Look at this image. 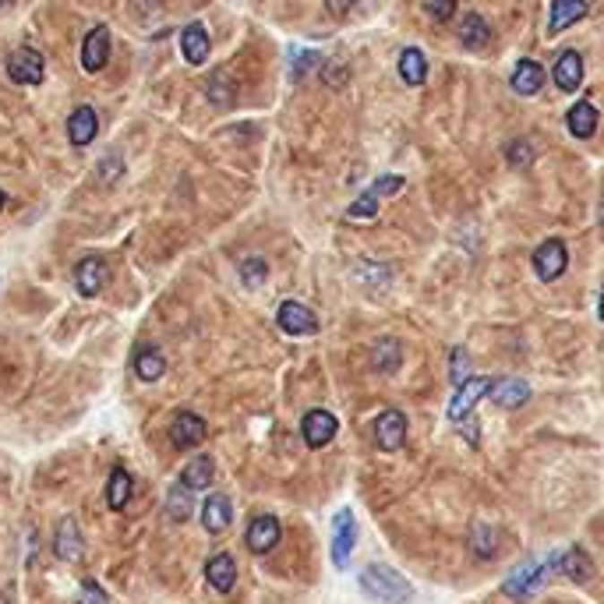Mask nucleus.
I'll return each instance as SVG.
<instances>
[{"mask_svg":"<svg viewBox=\"0 0 604 604\" xmlns=\"http://www.w3.org/2000/svg\"><path fill=\"white\" fill-rule=\"evenodd\" d=\"M565 127H569V134H576V138H591V134L598 131V110H594V103L583 99V103L569 107Z\"/></svg>","mask_w":604,"mask_h":604,"instance_id":"nucleus-23","label":"nucleus"},{"mask_svg":"<svg viewBox=\"0 0 604 604\" xmlns=\"http://www.w3.org/2000/svg\"><path fill=\"white\" fill-rule=\"evenodd\" d=\"M555 573H562L565 580L587 583L594 576V562L583 548H565V551H555Z\"/></svg>","mask_w":604,"mask_h":604,"instance_id":"nucleus-11","label":"nucleus"},{"mask_svg":"<svg viewBox=\"0 0 604 604\" xmlns=\"http://www.w3.org/2000/svg\"><path fill=\"white\" fill-rule=\"evenodd\" d=\"M234 520V509H230V498L227 495H209L205 498V509H202V523L209 534H223Z\"/></svg>","mask_w":604,"mask_h":604,"instance_id":"nucleus-19","label":"nucleus"},{"mask_svg":"<svg viewBox=\"0 0 604 604\" xmlns=\"http://www.w3.org/2000/svg\"><path fill=\"white\" fill-rule=\"evenodd\" d=\"M354 544H358V523H354V513H350V509H340V513H336V520H332V565H336V569H347Z\"/></svg>","mask_w":604,"mask_h":604,"instance_id":"nucleus-3","label":"nucleus"},{"mask_svg":"<svg viewBox=\"0 0 604 604\" xmlns=\"http://www.w3.org/2000/svg\"><path fill=\"white\" fill-rule=\"evenodd\" d=\"M325 7H329V14H332V18H343V14H350L354 0H325Z\"/></svg>","mask_w":604,"mask_h":604,"instance_id":"nucleus-43","label":"nucleus"},{"mask_svg":"<svg viewBox=\"0 0 604 604\" xmlns=\"http://www.w3.org/2000/svg\"><path fill=\"white\" fill-rule=\"evenodd\" d=\"M96 131H99V121H96V110H92V107H78V110L71 114L67 138H71L74 145H89V142L96 138Z\"/></svg>","mask_w":604,"mask_h":604,"instance_id":"nucleus-22","label":"nucleus"},{"mask_svg":"<svg viewBox=\"0 0 604 604\" xmlns=\"http://www.w3.org/2000/svg\"><path fill=\"white\" fill-rule=\"evenodd\" d=\"M82 604H110V598L99 591L96 580H85V583H82Z\"/></svg>","mask_w":604,"mask_h":604,"instance_id":"nucleus-41","label":"nucleus"},{"mask_svg":"<svg viewBox=\"0 0 604 604\" xmlns=\"http://www.w3.org/2000/svg\"><path fill=\"white\" fill-rule=\"evenodd\" d=\"M276 322H280V329H283L287 336H311V332H318V318H315V311H311V307H304L301 301H283L280 304Z\"/></svg>","mask_w":604,"mask_h":604,"instance_id":"nucleus-7","label":"nucleus"},{"mask_svg":"<svg viewBox=\"0 0 604 604\" xmlns=\"http://www.w3.org/2000/svg\"><path fill=\"white\" fill-rule=\"evenodd\" d=\"M424 11L435 18V22H449L456 14V0H424Z\"/></svg>","mask_w":604,"mask_h":604,"instance_id":"nucleus-39","label":"nucleus"},{"mask_svg":"<svg viewBox=\"0 0 604 604\" xmlns=\"http://www.w3.org/2000/svg\"><path fill=\"white\" fill-rule=\"evenodd\" d=\"M598 315H601V322H604V290H601V301H598Z\"/></svg>","mask_w":604,"mask_h":604,"instance_id":"nucleus-44","label":"nucleus"},{"mask_svg":"<svg viewBox=\"0 0 604 604\" xmlns=\"http://www.w3.org/2000/svg\"><path fill=\"white\" fill-rule=\"evenodd\" d=\"M565 265H569V251H565V244L558 241V237H548V241L534 251V272L541 276L544 283L558 280V276L565 272Z\"/></svg>","mask_w":604,"mask_h":604,"instance_id":"nucleus-4","label":"nucleus"},{"mask_svg":"<svg viewBox=\"0 0 604 604\" xmlns=\"http://www.w3.org/2000/svg\"><path fill=\"white\" fill-rule=\"evenodd\" d=\"M403 177H396V174H385V177H378V181L371 184L367 191L375 194V198H389V194H396V191H403Z\"/></svg>","mask_w":604,"mask_h":604,"instance_id":"nucleus-38","label":"nucleus"},{"mask_svg":"<svg viewBox=\"0 0 604 604\" xmlns=\"http://www.w3.org/2000/svg\"><path fill=\"white\" fill-rule=\"evenodd\" d=\"M470 544H474L478 558H491V555H495V544H498V534H495L488 523H474V527H470Z\"/></svg>","mask_w":604,"mask_h":604,"instance_id":"nucleus-33","label":"nucleus"},{"mask_svg":"<svg viewBox=\"0 0 604 604\" xmlns=\"http://www.w3.org/2000/svg\"><path fill=\"white\" fill-rule=\"evenodd\" d=\"M4 4H7V0H0V7H4Z\"/></svg>","mask_w":604,"mask_h":604,"instance_id":"nucleus-47","label":"nucleus"},{"mask_svg":"<svg viewBox=\"0 0 604 604\" xmlns=\"http://www.w3.org/2000/svg\"><path fill=\"white\" fill-rule=\"evenodd\" d=\"M601 227H604V202H601Z\"/></svg>","mask_w":604,"mask_h":604,"instance_id":"nucleus-45","label":"nucleus"},{"mask_svg":"<svg viewBox=\"0 0 604 604\" xmlns=\"http://www.w3.org/2000/svg\"><path fill=\"white\" fill-rule=\"evenodd\" d=\"M449 378H453V385H463V382L470 378V358H467L463 347H456V350L449 354Z\"/></svg>","mask_w":604,"mask_h":604,"instance_id":"nucleus-36","label":"nucleus"},{"mask_svg":"<svg viewBox=\"0 0 604 604\" xmlns=\"http://www.w3.org/2000/svg\"><path fill=\"white\" fill-rule=\"evenodd\" d=\"M209 99H212L216 107H234L237 89L230 85V74H227V71H216V74L209 78Z\"/></svg>","mask_w":604,"mask_h":604,"instance_id":"nucleus-32","label":"nucleus"},{"mask_svg":"<svg viewBox=\"0 0 604 604\" xmlns=\"http://www.w3.org/2000/svg\"><path fill=\"white\" fill-rule=\"evenodd\" d=\"M396 71H400V78H403L407 85H424V78H427V57H424L418 47H407V50L400 54Z\"/></svg>","mask_w":604,"mask_h":604,"instance_id":"nucleus-24","label":"nucleus"},{"mask_svg":"<svg viewBox=\"0 0 604 604\" xmlns=\"http://www.w3.org/2000/svg\"><path fill=\"white\" fill-rule=\"evenodd\" d=\"M7 74H11V82H18V85H39V82H43V57H39V50L18 47V50L7 57Z\"/></svg>","mask_w":604,"mask_h":604,"instance_id":"nucleus-6","label":"nucleus"},{"mask_svg":"<svg viewBox=\"0 0 604 604\" xmlns=\"http://www.w3.org/2000/svg\"><path fill=\"white\" fill-rule=\"evenodd\" d=\"M531 400V385L523 378H498L491 385V403L502 407V410H516Z\"/></svg>","mask_w":604,"mask_h":604,"instance_id":"nucleus-16","label":"nucleus"},{"mask_svg":"<svg viewBox=\"0 0 604 604\" xmlns=\"http://www.w3.org/2000/svg\"><path fill=\"white\" fill-rule=\"evenodd\" d=\"M205 435H209L205 421H202L198 414H191V410H181V414L174 418V424H170V442H174L177 449H194V445H202Z\"/></svg>","mask_w":604,"mask_h":604,"instance_id":"nucleus-10","label":"nucleus"},{"mask_svg":"<svg viewBox=\"0 0 604 604\" xmlns=\"http://www.w3.org/2000/svg\"><path fill=\"white\" fill-rule=\"evenodd\" d=\"M505 160H509L513 170H531L534 167V145L531 142H513L505 149Z\"/></svg>","mask_w":604,"mask_h":604,"instance_id":"nucleus-35","label":"nucleus"},{"mask_svg":"<svg viewBox=\"0 0 604 604\" xmlns=\"http://www.w3.org/2000/svg\"><path fill=\"white\" fill-rule=\"evenodd\" d=\"M407 442V418L400 410H382L375 421V445L385 453H396Z\"/></svg>","mask_w":604,"mask_h":604,"instance_id":"nucleus-8","label":"nucleus"},{"mask_svg":"<svg viewBox=\"0 0 604 604\" xmlns=\"http://www.w3.org/2000/svg\"><path fill=\"white\" fill-rule=\"evenodd\" d=\"M110 57V29L107 25H96L85 39H82V67L85 71H99Z\"/></svg>","mask_w":604,"mask_h":604,"instance_id":"nucleus-15","label":"nucleus"},{"mask_svg":"<svg viewBox=\"0 0 604 604\" xmlns=\"http://www.w3.org/2000/svg\"><path fill=\"white\" fill-rule=\"evenodd\" d=\"M99 170H103V174H99V181H114V177L121 174V160H103V163H99Z\"/></svg>","mask_w":604,"mask_h":604,"instance_id":"nucleus-42","label":"nucleus"},{"mask_svg":"<svg viewBox=\"0 0 604 604\" xmlns=\"http://www.w3.org/2000/svg\"><path fill=\"white\" fill-rule=\"evenodd\" d=\"M131 474L124 470V467H117L114 474H110V481H107V505L110 509H124L127 505V498H131Z\"/></svg>","mask_w":604,"mask_h":604,"instance_id":"nucleus-30","label":"nucleus"},{"mask_svg":"<svg viewBox=\"0 0 604 604\" xmlns=\"http://www.w3.org/2000/svg\"><path fill=\"white\" fill-rule=\"evenodd\" d=\"M0 209H4V191H0Z\"/></svg>","mask_w":604,"mask_h":604,"instance_id":"nucleus-46","label":"nucleus"},{"mask_svg":"<svg viewBox=\"0 0 604 604\" xmlns=\"http://www.w3.org/2000/svg\"><path fill=\"white\" fill-rule=\"evenodd\" d=\"M216 478V467H212V460L209 456H194L187 467H184L181 474V484L184 488H191V491H202V488H209Z\"/></svg>","mask_w":604,"mask_h":604,"instance_id":"nucleus-26","label":"nucleus"},{"mask_svg":"<svg viewBox=\"0 0 604 604\" xmlns=\"http://www.w3.org/2000/svg\"><path fill=\"white\" fill-rule=\"evenodd\" d=\"M318 54H311V50H301V54H294V78H304L311 67H318Z\"/></svg>","mask_w":604,"mask_h":604,"instance_id":"nucleus-40","label":"nucleus"},{"mask_svg":"<svg viewBox=\"0 0 604 604\" xmlns=\"http://www.w3.org/2000/svg\"><path fill=\"white\" fill-rule=\"evenodd\" d=\"M587 0H555L551 4V14H548V36H558L565 32L569 25H576L580 18H587Z\"/></svg>","mask_w":604,"mask_h":604,"instance_id":"nucleus-17","label":"nucleus"},{"mask_svg":"<svg viewBox=\"0 0 604 604\" xmlns=\"http://www.w3.org/2000/svg\"><path fill=\"white\" fill-rule=\"evenodd\" d=\"M375 367L382 371V375H393V371H400V364H403V347H400V340H393V336H385V340H378L375 343Z\"/></svg>","mask_w":604,"mask_h":604,"instance_id":"nucleus-27","label":"nucleus"},{"mask_svg":"<svg viewBox=\"0 0 604 604\" xmlns=\"http://www.w3.org/2000/svg\"><path fill=\"white\" fill-rule=\"evenodd\" d=\"M265 276H269V265H265V258L251 255V258H244V262H241L244 287H262V283H265Z\"/></svg>","mask_w":604,"mask_h":604,"instance_id":"nucleus-34","label":"nucleus"},{"mask_svg":"<svg viewBox=\"0 0 604 604\" xmlns=\"http://www.w3.org/2000/svg\"><path fill=\"white\" fill-rule=\"evenodd\" d=\"M336 431H340V421H336L329 410H307V414H304L301 435H304V442H307L311 449L329 445V442L336 438Z\"/></svg>","mask_w":604,"mask_h":604,"instance_id":"nucleus-9","label":"nucleus"},{"mask_svg":"<svg viewBox=\"0 0 604 604\" xmlns=\"http://www.w3.org/2000/svg\"><path fill=\"white\" fill-rule=\"evenodd\" d=\"M551 573H555V555H548V558H527V562H520V565L509 573V580L502 583V591H505V598H513V601H527Z\"/></svg>","mask_w":604,"mask_h":604,"instance_id":"nucleus-2","label":"nucleus"},{"mask_svg":"<svg viewBox=\"0 0 604 604\" xmlns=\"http://www.w3.org/2000/svg\"><path fill=\"white\" fill-rule=\"evenodd\" d=\"M347 216H350V220H375V216H378V198H375L371 191H364L361 198L347 209Z\"/></svg>","mask_w":604,"mask_h":604,"instance_id":"nucleus-37","label":"nucleus"},{"mask_svg":"<svg viewBox=\"0 0 604 604\" xmlns=\"http://www.w3.org/2000/svg\"><path fill=\"white\" fill-rule=\"evenodd\" d=\"M361 591L378 604H407L410 601V594H414L410 583L403 580V573H396L393 565H382V562L364 565Z\"/></svg>","mask_w":604,"mask_h":604,"instance_id":"nucleus-1","label":"nucleus"},{"mask_svg":"<svg viewBox=\"0 0 604 604\" xmlns=\"http://www.w3.org/2000/svg\"><path fill=\"white\" fill-rule=\"evenodd\" d=\"M509 85H513V92H520V96H534V92H541L544 67L541 64H534V61H520L516 67H513Z\"/></svg>","mask_w":604,"mask_h":604,"instance_id":"nucleus-21","label":"nucleus"},{"mask_svg":"<svg viewBox=\"0 0 604 604\" xmlns=\"http://www.w3.org/2000/svg\"><path fill=\"white\" fill-rule=\"evenodd\" d=\"M283 538V527H280V520L276 516H258V520H251V527H247V548L255 551V555H265V551H272L276 544Z\"/></svg>","mask_w":604,"mask_h":604,"instance_id":"nucleus-13","label":"nucleus"},{"mask_svg":"<svg viewBox=\"0 0 604 604\" xmlns=\"http://www.w3.org/2000/svg\"><path fill=\"white\" fill-rule=\"evenodd\" d=\"M191 509H194V495H191V488H170V495H167V516L174 520V523H184L187 516H191Z\"/></svg>","mask_w":604,"mask_h":604,"instance_id":"nucleus-31","label":"nucleus"},{"mask_svg":"<svg viewBox=\"0 0 604 604\" xmlns=\"http://www.w3.org/2000/svg\"><path fill=\"white\" fill-rule=\"evenodd\" d=\"M54 548H57V555H61L64 562H74V558L82 555V534H78V527H74V520H71V516L61 520L57 538H54Z\"/></svg>","mask_w":604,"mask_h":604,"instance_id":"nucleus-28","label":"nucleus"},{"mask_svg":"<svg viewBox=\"0 0 604 604\" xmlns=\"http://www.w3.org/2000/svg\"><path fill=\"white\" fill-rule=\"evenodd\" d=\"M181 50L187 64H205V57H209V32H205L202 22H191L181 32Z\"/></svg>","mask_w":604,"mask_h":604,"instance_id":"nucleus-20","label":"nucleus"},{"mask_svg":"<svg viewBox=\"0 0 604 604\" xmlns=\"http://www.w3.org/2000/svg\"><path fill=\"white\" fill-rule=\"evenodd\" d=\"M488 393H491V378H467L463 385H456V396L449 400V421H467L474 403Z\"/></svg>","mask_w":604,"mask_h":604,"instance_id":"nucleus-5","label":"nucleus"},{"mask_svg":"<svg viewBox=\"0 0 604 604\" xmlns=\"http://www.w3.org/2000/svg\"><path fill=\"white\" fill-rule=\"evenodd\" d=\"M551 78H555V85H558L562 92H576V85L583 82V57H580L576 50H565V54H558Z\"/></svg>","mask_w":604,"mask_h":604,"instance_id":"nucleus-18","label":"nucleus"},{"mask_svg":"<svg viewBox=\"0 0 604 604\" xmlns=\"http://www.w3.org/2000/svg\"><path fill=\"white\" fill-rule=\"evenodd\" d=\"M103 283H107V262H103L99 255L82 258V265L74 269V287H78V294H82V298H96V294L103 290Z\"/></svg>","mask_w":604,"mask_h":604,"instance_id":"nucleus-12","label":"nucleus"},{"mask_svg":"<svg viewBox=\"0 0 604 604\" xmlns=\"http://www.w3.org/2000/svg\"><path fill=\"white\" fill-rule=\"evenodd\" d=\"M205 580H209V587H212V591L230 594V591H234V583H237V562H234V555H227V551L212 555V558L205 562Z\"/></svg>","mask_w":604,"mask_h":604,"instance_id":"nucleus-14","label":"nucleus"},{"mask_svg":"<svg viewBox=\"0 0 604 604\" xmlns=\"http://www.w3.org/2000/svg\"><path fill=\"white\" fill-rule=\"evenodd\" d=\"M460 43L467 50H484L491 43V25L484 22L481 14H467L463 18V29H460Z\"/></svg>","mask_w":604,"mask_h":604,"instance_id":"nucleus-25","label":"nucleus"},{"mask_svg":"<svg viewBox=\"0 0 604 604\" xmlns=\"http://www.w3.org/2000/svg\"><path fill=\"white\" fill-rule=\"evenodd\" d=\"M134 371H138L142 382H156V378H163V371H167V358H163L160 350L145 347V350L134 358Z\"/></svg>","mask_w":604,"mask_h":604,"instance_id":"nucleus-29","label":"nucleus"}]
</instances>
